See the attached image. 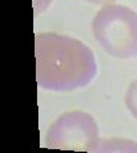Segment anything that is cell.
<instances>
[{
    "label": "cell",
    "mask_w": 137,
    "mask_h": 153,
    "mask_svg": "<svg viewBox=\"0 0 137 153\" xmlns=\"http://www.w3.org/2000/svg\"><path fill=\"white\" fill-rule=\"evenodd\" d=\"M86 1L96 4V5H108V4H114L117 0H86Z\"/></svg>",
    "instance_id": "7"
},
{
    "label": "cell",
    "mask_w": 137,
    "mask_h": 153,
    "mask_svg": "<svg viewBox=\"0 0 137 153\" xmlns=\"http://www.w3.org/2000/svg\"><path fill=\"white\" fill-rule=\"evenodd\" d=\"M94 153H137V142L127 138H104L97 142Z\"/></svg>",
    "instance_id": "4"
},
{
    "label": "cell",
    "mask_w": 137,
    "mask_h": 153,
    "mask_svg": "<svg viewBox=\"0 0 137 153\" xmlns=\"http://www.w3.org/2000/svg\"><path fill=\"white\" fill-rule=\"evenodd\" d=\"M124 103L130 114L137 120V79L130 84L124 94Z\"/></svg>",
    "instance_id": "5"
},
{
    "label": "cell",
    "mask_w": 137,
    "mask_h": 153,
    "mask_svg": "<svg viewBox=\"0 0 137 153\" xmlns=\"http://www.w3.org/2000/svg\"><path fill=\"white\" fill-rule=\"evenodd\" d=\"M53 0H34V9H35V14H39L45 12L49 8Z\"/></svg>",
    "instance_id": "6"
},
{
    "label": "cell",
    "mask_w": 137,
    "mask_h": 153,
    "mask_svg": "<svg viewBox=\"0 0 137 153\" xmlns=\"http://www.w3.org/2000/svg\"><path fill=\"white\" fill-rule=\"evenodd\" d=\"M99 140L96 120L78 110L60 115L45 135V146L50 149L94 152Z\"/></svg>",
    "instance_id": "3"
},
{
    "label": "cell",
    "mask_w": 137,
    "mask_h": 153,
    "mask_svg": "<svg viewBox=\"0 0 137 153\" xmlns=\"http://www.w3.org/2000/svg\"><path fill=\"white\" fill-rule=\"evenodd\" d=\"M92 33L106 54L121 60L137 56V13L119 4L104 5L92 21Z\"/></svg>",
    "instance_id": "2"
},
{
    "label": "cell",
    "mask_w": 137,
    "mask_h": 153,
    "mask_svg": "<svg viewBox=\"0 0 137 153\" xmlns=\"http://www.w3.org/2000/svg\"><path fill=\"white\" fill-rule=\"evenodd\" d=\"M36 82L39 88L69 92L83 88L97 73L95 54L74 37L55 32L35 35Z\"/></svg>",
    "instance_id": "1"
}]
</instances>
